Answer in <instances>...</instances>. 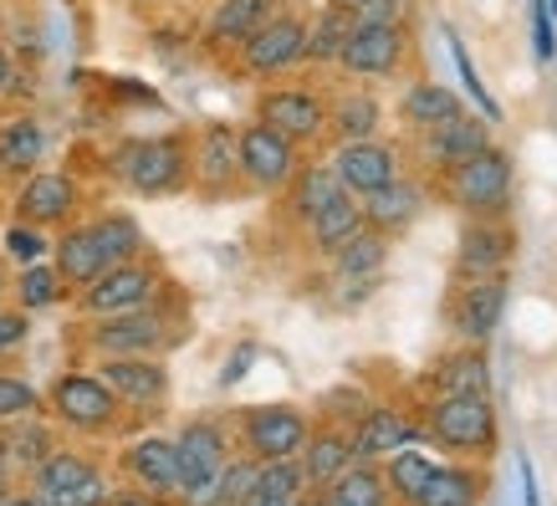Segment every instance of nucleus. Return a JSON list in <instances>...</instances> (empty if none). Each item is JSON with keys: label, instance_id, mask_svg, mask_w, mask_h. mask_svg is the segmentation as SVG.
<instances>
[{"label": "nucleus", "instance_id": "nucleus-1", "mask_svg": "<svg viewBox=\"0 0 557 506\" xmlns=\"http://www.w3.org/2000/svg\"><path fill=\"white\" fill-rule=\"evenodd\" d=\"M119 180L134 195H174L189 180V144L185 134H149V138H128L113 153Z\"/></svg>", "mask_w": 557, "mask_h": 506}, {"label": "nucleus", "instance_id": "nucleus-2", "mask_svg": "<svg viewBox=\"0 0 557 506\" xmlns=\"http://www.w3.org/2000/svg\"><path fill=\"white\" fill-rule=\"evenodd\" d=\"M430 435L456 456H491L496 451V409L481 388L440 394L435 409H430Z\"/></svg>", "mask_w": 557, "mask_h": 506}, {"label": "nucleus", "instance_id": "nucleus-3", "mask_svg": "<svg viewBox=\"0 0 557 506\" xmlns=\"http://www.w3.org/2000/svg\"><path fill=\"white\" fill-rule=\"evenodd\" d=\"M450 200L475 220L507 215L511 205V159L502 149H481L450 169Z\"/></svg>", "mask_w": 557, "mask_h": 506}, {"label": "nucleus", "instance_id": "nucleus-4", "mask_svg": "<svg viewBox=\"0 0 557 506\" xmlns=\"http://www.w3.org/2000/svg\"><path fill=\"white\" fill-rule=\"evenodd\" d=\"M180 451V496L189 506H215V481L225 466V430L215 420H195L174 440Z\"/></svg>", "mask_w": 557, "mask_h": 506}, {"label": "nucleus", "instance_id": "nucleus-5", "mask_svg": "<svg viewBox=\"0 0 557 506\" xmlns=\"http://www.w3.org/2000/svg\"><path fill=\"white\" fill-rule=\"evenodd\" d=\"M159 297V271L149 261H113L102 267L92 282L83 287V312L92 318H113V312H134V307H149Z\"/></svg>", "mask_w": 557, "mask_h": 506}, {"label": "nucleus", "instance_id": "nucleus-6", "mask_svg": "<svg viewBox=\"0 0 557 506\" xmlns=\"http://www.w3.org/2000/svg\"><path fill=\"white\" fill-rule=\"evenodd\" d=\"M307 57V21L292 11H276L240 41V67L251 77H276V72L297 67Z\"/></svg>", "mask_w": 557, "mask_h": 506}, {"label": "nucleus", "instance_id": "nucleus-7", "mask_svg": "<svg viewBox=\"0 0 557 506\" xmlns=\"http://www.w3.org/2000/svg\"><path fill=\"white\" fill-rule=\"evenodd\" d=\"M297 144L292 138H282L276 128H267V123H246L236 134V169L240 180L256 189H282L297 174Z\"/></svg>", "mask_w": 557, "mask_h": 506}, {"label": "nucleus", "instance_id": "nucleus-8", "mask_svg": "<svg viewBox=\"0 0 557 506\" xmlns=\"http://www.w3.org/2000/svg\"><path fill=\"white\" fill-rule=\"evenodd\" d=\"M256 123L276 128L292 144H312L327 128V102L312 87H267L261 102H256Z\"/></svg>", "mask_w": 557, "mask_h": 506}, {"label": "nucleus", "instance_id": "nucleus-9", "mask_svg": "<svg viewBox=\"0 0 557 506\" xmlns=\"http://www.w3.org/2000/svg\"><path fill=\"white\" fill-rule=\"evenodd\" d=\"M170 343L164 312L159 307H134V312H113L92 328V348L108 358H138V354H159Z\"/></svg>", "mask_w": 557, "mask_h": 506}, {"label": "nucleus", "instance_id": "nucleus-10", "mask_svg": "<svg viewBox=\"0 0 557 506\" xmlns=\"http://www.w3.org/2000/svg\"><path fill=\"white\" fill-rule=\"evenodd\" d=\"M36 491L51 506H108V481L98 466H87L83 456H62V451H51L36 466Z\"/></svg>", "mask_w": 557, "mask_h": 506}, {"label": "nucleus", "instance_id": "nucleus-11", "mask_svg": "<svg viewBox=\"0 0 557 506\" xmlns=\"http://www.w3.org/2000/svg\"><path fill=\"white\" fill-rule=\"evenodd\" d=\"M333 174H338V185L348 195L363 200L373 189H384L388 180H399V149L384 144V138H348L333 153Z\"/></svg>", "mask_w": 557, "mask_h": 506}, {"label": "nucleus", "instance_id": "nucleus-12", "mask_svg": "<svg viewBox=\"0 0 557 506\" xmlns=\"http://www.w3.org/2000/svg\"><path fill=\"white\" fill-rule=\"evenodd\" d=\"M51 409L77 430H102L119 409V394L102 384L98 373H62L57 388H51Z\"/></svg>", "mask_w": 557, "mask_h": 506}, {"label": "nucleus", "instance_id": "nucleus-13", "mask_svg": "<svg viewBox=\"0 0 557 506\" xmlns=\"http://www.w3.org/2000/svg\"><path fill=\"white\" fill-rule=\"evenodd\" d=\"M307 420L287 405H261L246 415V445L256 460H282V456H302L307 445Z\"/></svg>", "mask_w": 557, "mask_h": 506}, {"label": "nucleus", "instance_id": "nucleus-14", "mask_svg": "<svg viewBox=\"0 0 557 506\" xmlns=\"http://www.w3.org/2000/svg\"><path fill=\"white\" fill-rule=\"evenodd\" d=\"M338 62L348 77H394L405 62V26H354Z\"/></svg>", "mask_w": 557, "mask_h": 506}, {"label": "nucleus", "instance_id": "nucleus-15", "mask_svg": "<svg viewBox=\"0 0 557 506\" xmlns=\"http://www.w3.org/2000/svg\"><path fill=\"white\" fill-rule=\"evenodd\" d=\"M77 210V180L72 174H57V169H36L26 174V185L16 195V220L26 225H62V220Z\"/></svg>", "mask_w": 557, "mask_h": 506}, {"label": "nucleus", "instance_id": "nucleus-16", "mask_svg": "<svg viewBox=\"0 0 557 506\" xmlns=\"http://www.w3.org/2000/svg\"><path fill=\"white\" fill-rule=\"evenodd\" d=\"M189 174L200 180L205 195H225V189L236 185L240 169H236V128H231V123H210V128L195 138Z\"/></svg>", "mask_w": 557, "mask_h": 506}, {"label": "nucleus", "instance_id": "nucleus-17", "mask_svg": "<svg viewBox=\"0 0 557 506\" xmlns=\"http://www.w3.org/2000/svg\"><path fill=\"white\" fill-rule=\"evenodd\" d=\"M481 149H491V119H481V113L460 108L456 119H445L440 128H424V159L435 169H456L460 159H471Z\"/></svg>", "mask_w": 557, "mask_h": 506}, {"label": "nucleus", "instance_id": "nucleus-18", "mask_svg": "<svg viewBox=\"0 0 557 506\" xmlns=\"http://www.w3.org/2000/svg\"><path fill=\"white\" fill-rule=\"evenodd\" d=\"M98 379L119 394L123 405H159V399L170 394V373H164V363H153V354L108 358Z\"/></svg>", "mask_w": 557, "mask_h": 506}, {"label": "nucleus", "instance_id": "nucleus-19", "mask_svg": "<svg viewBox=\"0 0 557 506\" xmlns=\"http://www.w3.org/2000/svg\"><path fill=\"white\" fill-rule=\"evenodd\" d=\"M511 251H517L511 225H502V220H475L471 231H466V240H460V271H466V276H502Z\"/></svg>", "mask_w": 557, "mask_h": 506}, {"label": "nucleus", "instance_id": "nucleus-20", "mask_svg": "<svg viewBox=\"0 0 557 506\" xmlns=\"http://www.w3.org/2000/svg\"><path fill=\"white\" fill-rule=\"evenodd\" d=\"M424 210V189L414 185V180H388L384 189H373V195H363V225H373V231H384V236H394V231H405L409 220Z\"/></svg>", "mask_w": 557, "mask_h": 506}, {"label": "nucleus", "instance_id": "nucleus-21", "mask_svg": "<svg viewBox=\"0 0 557 506\" xmlns=\"http://www.w3.org/2000/svg\"><path fill=\"white\" fill-rule=\"evenodd\" d=\"M405 445H420V430L399 415V409H369L354 430V460H379L394 456Z\"/></svg>", "mask_w": 557, "mask_h": 506}, {"label": "nucleus", "instance_id": "nucleus-22", "mask_svg": "<svg viewBox=\"0 0 557 506\" xmlns=\"http://www.w3.org/2000/svg\"><path fill=\"white\" fill-rule=\"evenodd\" d=\"M128 471L138 476V486L149 496H180V451L164 435H144L128 451Z\"/></svg>", "mask_w": 557, "mask_h": 506}, {"label": "nucleus", "instance_id": "nucleus-23", "mask_svg": "<svg viewBox=\"0 0 557 506\" xmlns=\"http://www.w3.org/2000/svg\"><path fill=\"white\" fill-rule=\"evenodd\" d=\"M502 312H507V282L502 276H471V287H466V297L456 307V328L471 343H481V337L496 333Z\"/></svg>", "mask_w": 557, "mask_h": 506}, {"label": "nucleus", "instance_id": "nucleus-24", "mask_svg": "<svg viewBox=\"0 0 557 506\" xmlns=\"http://www.w3.org/2000/svg\"><path fill=\"white\" fill-rule=\"evenodd\" d=\"M51 267H57V276H62V287L83 292L87 282L108 267V256H102L92 225H72V231H62V240H57V261H51Z\"/></svg>", "mask_w": 557, "mask_h": 506}, {"label": "nucleus", "instance_id": "nucleus-25", "mask_svg": "<svg viewBox=\"0 0 557 506\" xmlns=\"http://www.w3.org/2000/svg\"><path fill=\"white\" fill-rule=\"evenodd\" d=\"M384 261H388V236L373 231V225H363V231H354V236L333 251V276H338V282H379Z\"/></svg>", "mask_w": 557, "mask_h": 506}, {"label": "nucleus", "instance_id": "nucleus-26", "mask_svg": "<svg viewBox=\"0 0 557 506\" xmlns=\"http://www.w3.org/2000/svg\"><path fill=\"white\" fill-rule=\"evenodd\" d=\"M354 231H363V200L348 195V189H343L338 200H327L318 215L307 220V236H312V246H318L322 256H333L343 240L354 236Z\"/></svg>", "mask_w": 557, "mask_h": 506}, {"label": "nucleus", "instance_id": "nucleus-27", "mask_svg": "<svg viewBox=\"0 0 557 506\" xmlns=\"http://www.w3.org/2000/svg\"><path fill=\"white\" fill-rule=\"evenodd\" d=\"M267 16H276V0H220L215 11H210L205 36H210L215 47H240Z\"/></svg>", "mask_w": 557, "mask_h": 506}, {"label": "nucleus", "instance_id": "nucleus-28", "mask_svg": "<svg viewBox=\"0 0 557 506\" xmlns=\"http://www.w3.org/2000/svg\"><path fill=\"white\" fill-rule=\"evenodd\" d=\"M47 159V134L36 119H11L0 123V174H36V164Z\"/></svg>", "mask_w": 557, "mask_h": 506}, {"label": "nucleus", "instance_id": "nucleus-29", "mask_svg": "<svg viewBox=\"0 0 557 506\" xmlns=\"http://www.w3.org/2000/svg\"><path fill=\"white\" fill-rule=\"evenodd\" d=\"M481 502V476L460 466H430L424 486L409 496V506H475Z\"/></svg>", "mask_w": 557, "mask_h": 506}, {"label": "nucleus", "instance_id": "nucleus-30", "mask_svg": "<svg viewBox=\"0 0 557 506\" xmlns=\"http://www.w3.org/2000/svg\"><path fill=\"white\" fill-rule=\"evenodd\" d=\"M348 36H354V11L333 0V5H322L318 21L307 26V57L302 62H338L343 47H348Z\"/></svg>", "mask_w": 557, "mask_h": 506}, {"label": "nucleus", "instance_id": "nucleus-31", "mask_svg": "<svg viewBox=\"0 0 557 506\" xmlns=\"http://www.w3.org/2000/svg\"><path fill=\"white\" fill-rule=\"evenodd\" d=\"M460 113V98L450 92V87H440V83H414L399 98V119L409 123V128H440L445 119H456Z\"/></svg>", "mask_w": 557, "mask_h": 506}, {"label": "nucleus", "instance_id": "nucleus-32", "mask_svg": "<svg viewBox=\"0 0 557 506\" xmlns=\"http://www.w3.org/2000/svg\"><path fill=\"white\" fill-rule=\"evenodd\" d=\"M343 466H354V440L338 435V430H322V435H307L302 445V471L312 486H327Z\"/></svg>", "mask_w": 557, "mask_h": 506}, {"label": "nucleus", "instance_id": "nucleus-33", "mask_svg": "<svg viewBox=\"0 0 557 506\" xmlns=\"http://www.w3.org/2000/svg\"><path fill=\"white\" fill-rule=\"evenodd\" d=\"M292 185V210H297V220H312L327 200H338L343 185H338V174H333V164H297V174L287 180Z\"/></svg>", "mask_w": 557, "mask_h": 506}, {"label": "nucleus", "instance_id": "nucleus-34", "mask_svg": "<svg viewBox=\"0 0 557 506\" xmlns=\"http://www.w3.org/2000/svg\"><path fill=\"white\" fill-rule=\"evenodd\" d=\"M327 496H333L338 506H384L388 486L369 460H354V466H343V471L327 481Z\"/></svg>", "mask_w": 557, "mask_h": 506}, {"label": "nucleus", "instance_id": "nucleus-35", "mask_svg": "<svg viewBox=\"0 0 557 506\" xmlns=\"http://www.w3.org/2000/svg\"><path fill=\"white\" fill-rule=\"evenodd\" d=\"M327 123L338 128V138H373L379 134V123H384V108L373 92H343L333 108H327Z\"/></svg>", "mask_w": 557, "mask_h": 506}, {"label": "nucleus", "instance_id": "nucleus-36", "mask_svg": "<svg viewBox=\"0 0 557 506\" xmlns=\"http://www.w3.org/2000/svg\"><path fill=\"white\" fill-rule=\"evenodd\" d=\"M87 225H92V236H98L108 267H113V261H134V256L144 251V225H138L134 215H123V210H108V215L87 220Z\"/></svg>", "mask_w": 557, "mask_h": 506}, {"label": "nucleus", "instance_id": "nucleus-37", "mask_svg": "<svg viewBox=\"0 0 557 506\" xmlns=\"http://www.w3.org/2000/svg\"><path fill=\"white\" fill-rule=\"evenodd\" d=\"M445 47H450V62H456V77H460V87H466V98L475 102V113L481 119H502V108H496V98L486 92V83H481V72H475V62H471V51H466V41H460L450 26H445Z\"/></svg>", "mask_w": 557, "mask_h": 506}, {"label": "nucleus", "instance_id": "nucleus-38", "mask_svg": "<svg viewBox=\"0 0 557 506\" xmlns=\"http://www.w3.org/2000/svg\"><path fill=\"white\" fill-rule=\"evenodd\" d=\"M302 486H307L302 456H282L256 466V496H302Z\"/></svg>", "mask_w": 557, "mask_h": 506}, {"label": "nucleus", "instance_id": "nucleus-39", "mask_svg": "<svg viewBox=\"0 0 557 506\" xmlns=\"http://www.w3.org/2000/svg\"><path fill=\"white\" fill-rule=\"evenodd\" d=\"M256 466H261L256 456L225 460V466H220V481H215V506H251V496H256Z\"/></svg>", "mask_w": 557, "mask_h": 506}, {"label": "nucleus", "instance_id": "nucleus-40", "mask_svg": "<svg viewBox=\"0 0 557 506\" xmlns=\"http://www.w3.org/2000/svg\"><path fill=\"white\" fill-rule=\"evenodd\" d=\"M5 445H11V460H21V466H41V460L51 456V430L47 424H36L32 415H21L16 420V430L5 435Z\"/></svg>", "mask_w": 557, "mask_h": 506}, {"label": "nucleus", "instance_id": "nucleus-41", "mask_svg": "<svg viewBox=\"0 0 557 506\" xmlns=\"http://www.w3.org/2000/svg\"><path fill=\"white\" fill-rule=\"evenodd\" d=\"M440 394H466V388H481L486 394V358L481 354H460V358H445V369L435 373Z\"/></svg>", "mask_w": 557, "mask_h": 506}, {"label": "nucleus", "instance_id": "nucleus-42", "mask_svg": "<svg viewBox=\"0 0 557 506\" xmlns=\"http://www.w3.org/2000/svg\"><path fill=\"white\" fill-rule=\"evenodd\" d=\"M430 466H435V460L420 456V451H409V445H405V451H394V456H388V481H384V486H388V491H399V496L409 502V496H414V491L424 486Z\"/></svg>", "mask_w": 557, "mask_h": 506}, {"label": "nucleus", "instance_id": "nucleus-43", "mask_svg": "<svg viewBox=\"0 0 557 506\" xmlns=\"http://www.w3.org/2000/svg\"><path fill=\"white\" fill-rule=\"evenodd\" d=\"M16 292H21V307L36 312V307H51L62 297V276H57V267H47V261H32V267L21 271Z\"/></svg>", "mask_w": 557, "mask_h": 506}, {"label": "nucleus", "instance_id": "nucleus-44", "mask_svg": "<svg viewBox=\"0 0 557 506\" xmlns=\"http://www.w3.org/2000/svg\"><path fill=\"white\" fill-rule=\"evenodd\" d=\"M36 405H41V399H36V388L26 384V379L0 373V420H21V415H32Z\"/></svg>", "mask_w": 557, "mask_h": 506}, {"label": "nucleus", "instance_id": "nucleus-45", "mask_svg": "<svg viewBox=\"0 0 557 506\" xmlns=\"http://www.w3.org/2000/svg\"><path fill=\"white\" fill-rule=\"evenodd\" d=\"M5 256H16L21 267L41 261V256H47V236H41V225H26V220H16V225L5 231Z\"/></svg>", "mask_w": 557, "mask_h": 506}, {"label": "nucleus", "instance_id": "nucleus-46", "mask_svg": "<svg viewBox=\"0 0 557 506\" xmlns=\"http://www.w3.org/2000/svg\"><path fill=\"white\" fill-rule=\"evenodd\" d=\"M354 26H399L405 21V0H354Z\"/></svg>", "mask_w": 557, "mask_h": 506}, {"label": "nucleus", "instance_id": "nucleus-47", "mask_svg": "<svg viewBox=\"0 0 557 506\" xmlns=\"http://www.w3.org/2000/svg\"><path fill=\"white\" fill-rule=\"evenodd\" d=\"M532 47H537L542 62H553V51H557V36H553V16H547V5H532Z\"/></svg>", "mask_w": 557, "mask_h": 506}, {"label": "nucleus", "instance_id": "nucleus-48", "mask_svg": "<svg viewBox=\"0 0 557 506\" xmlns=\"http://www.w3.org/2000/svg\"><path fill=\"white\" fill-rule=\"evenodd\" d=\"M256 358H261V348H256V343H240L236 354H231V363L220 369V384H225V388H231V384H240V379L251 373V363H256Z\"/></svg>", "mask_w": 557, "mask_h": 506}, {"label": "nucleus", "instance_id": "nucleus-49", "mask_svg": "<svg viewBox=\"0 0 557 506\" xmlns=\"http://www.w3.org/2000/svg\"><path fill=\"white\" fill-rule=\"evenodd\" d=\"M517 466H522V502L527 506H542V491H537V471H532V460H517Z\"/></svg>", "mask_w": 557, "mask_h": 506}, {"label": "nucleus", "instance_id": "nucleus-50", "mask_svg": "<svg viewBox=\"0 0 557 506\" xmlns=\"http://www.w3.org/2000/svg\"><path fill=\"white\" fill-rule=\"evenodd\" d=\"M16 87V62H11V51L0 47V92H11Z\"/></svg>", "mask_w": 557, "mask_h": 506}, {"label": "nucleus", "instance_id": "nucleus-51", "mask_svg": "<svg viewBox=\"0 0 557 506\" xmlns=\"http://www.w3.org/2000/svg\"><path fill=\"white\" fill-rule=\"evenodd\" d=\"M251 506H302V496H251Z\"/></svg>", "mask_w": 557, "mask_h": 506}, {"label": "nucleus", "instance_id": "nucleus-52", "mask_svg": "<svg viewBox=\"0 0 557 506\" xmlns=\"http://www.w3.org/2000/svg\"><path fill=\"white\" fill-rule=\"evenodd\" d=\"M108 506H149L144 496H108Z\"/></svg>", "mask_w": 557, "mask_h": 506}, {"label": "nucleus", "instance_id": "nucleus-53", "mask_svg": "<svg viewBox=\"0 0 557 506\" xmlns=\"http://www.w3.org/2000/svg\"><path fill=\"white\" fill-rule=\"evenodd\" d=\"M16 506H51L41 491H32V496H16Z\"/></svg>", "mask_w": 557, "mask_h": 506}, {"label": "nucleus", "instance_id": "nucleus-54", "mask_svg": "<svg viewBox=\"0 0 557 506\" xmlns=\"http://www.w3.org/2000/svg\"><path fill=\"white\" fill-rule=\"evenodd\" d=\"M5 471H11V445L0 440V481H5Z\"/></svg>", "mask_w": 557, "mask_h": 506}, {"label": "nucleus", "instance_id": "nucleus-55", "mask_svg": "<svg viewBox=\"0 0 557 506\" xmlns=\"http://www.w3.org/2000/svg\"><path fill=\"white\" fill-rule=\"evenodd\" d=\"M0 506H16V496H11V491L0 486Z\"/></svg>", "mask_w": 557, "mask_h": 506}, {"label": "nucleus", "instance_id": "nucleus-56", "mask_svg": "<svg viewBox=\"0 0 557 506\" xmlns=\"http://www.w3.org/2000/svg\"><path fill=\"white\" fill-rule=\"evenodd\" d=\"M542 5H547V16H553V21H557V0H542Z\"/></svg>", "mask_w": 557, "mask_h": 506}, {"label": "nucleus", "instance_id": "nucleus-57", "mask_svg": "<svg viewBox=\"0 0 557 506\" xmlns=\"http://www.w3.org/2000/svg\"><path fill=\"white\" fill-rule=\"evenodd\" d=\"M322 506H338V502H333V496H327V502H322Z\"/></svg>", "mask_w": 557, "mask_h": 506}, {"label": "nucleus", "instance_id": "nucleus-58", "mask_svg": "<svg viewBox=\"0 0 557 506\" xmlns=\"http://www.w3.org/2000/svg\"><path fill=\"white\" fill-rule=\"evenodd\" d=\"M0 26H5V11H0Z\"/></svg>", "mask_w": 557, "mask_h": 506}, {"label": "nucleus", "instance_id": "nucleus-59", "mask_svg": "<svg viewBox=\"0 0 557 506\" xmlns=\"http://www.w3.org/2000/svg\"><path fill=\"white\" fill-rule=\"evenodd\" d=\"M343 5H354V0H343Z\"/></svg>", "mask_w": 557, "mask_h": 506}]
</instances>
